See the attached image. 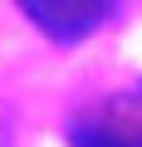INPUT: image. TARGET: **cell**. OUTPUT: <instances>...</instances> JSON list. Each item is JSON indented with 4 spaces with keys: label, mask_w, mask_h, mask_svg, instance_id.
<instances>
[{
    "label": "cell",
    "mask_w": 142,
    "mask_h": 147,
    "mask_svg": "<svg viewBox=\"0 0 142 147\" xmlns=\"http://www.w3.org/2000/svg\"><path fill=\"white\" fill-rule=\"evenodd\" d=\"M25 10V20L54 39V44H79L88 39L93 30H103L118 10V0H15Z\"/></svg>",
    "instance_id": "1"
},
{
    "label": "cell",
    "mask_w": 142,
    "mask_h": 147,
    "mask_svg": "<svg viewBox=\"0 0 142 147\" xmlns=\"http://www.w3.org/2000/svg\"><path fill=\"white\" fill-rule=\"evenodd\" d=\"M69 147H142V127H122V123H74L69 127Z\"/></svg>",
    "instance_id": "2"
}]
</instances>
